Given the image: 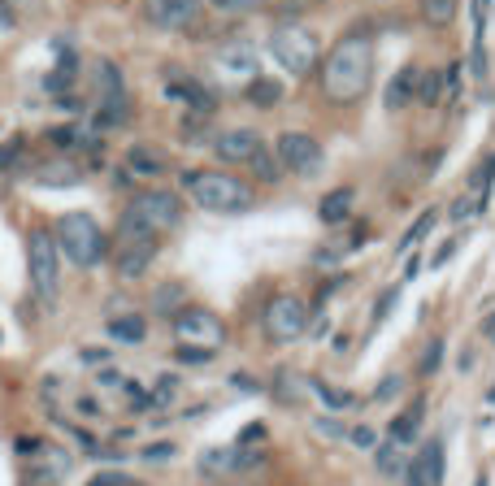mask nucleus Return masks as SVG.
Segmentation results:
<instances>
[{"mask_svg":"<svg viewBox=\"0 0 495 486\" xmlns=\"http://www.w3.org/2000/svg\"><path fill=\"white\" fill-rule=\"evenodd\" d=\"M370 66H374V44L370 35L352 31L344 35L335 49L326 52V66H322V92L335 104H352L370 87Z\"/></svg>","mask_w":495,"mask_h":486,"instance_id":"obj_1","label":"nucleus"},{"mask_svg":"<svg viewBox=\"0 0 495 486\" xmlns=\"http://www.w3.org/2000/svg\"><path fill=\"white\" fill-rule=\"evenodd\" d=\"M187 192L196 200L204 213H248L256 204V195L248 183H239L235 174L222 170H200V174H183Z\"/></svg>","mask_w":495,"mask_h":486,"instance_id":"obj_2","label":"nucleus"},{"mask_svg":"<svg viewBox=\"0 0 495 486\" xmlns=\"http://www.w3.org/2000/svg\"><path fill=\"white\" fill-rule=\"evenodd\" d=\"M183 221V200L174 192H161V187H152V192H140L130 195V204H126L122 221H118V230H135V235H148V239H161L166 230H174Z\"/></svg>","mask_w":495,"mask_h":486,"instance_id":"obj_3","label":"nucleus"},{"mask_svg":"<svg viewBox=\"0 0 495 486\" xmlns=\"http://www.w3.org/2000/svg\"><path fill=\"white\" fill-rule=\"evenodd\" d=\"M52 239H57V252H66V261H75L78 269L100 266L109 252V235L100 230V221L92 213H61Z\"/></svg>","mask_w":495,"mask_h":486,"instance_id":"obj_4","label":"nucleus"},{"mask_svg":"<svg viewBox=\"0 0 495 486\" xmlns=\"http://www.w3.org/2000/svg\"><path fill=\"white\" fill-rule=\"evenodd\" d=\"M26 274H31V292L40 295L44 304H57V292H61V252H57V239L49 230H31V239H26Z\"/></svg>","mask_w":495,"mask_h":486,"instance_id":"obj_5","label":"nucleus"},{"mask_svg":"<svg viewBox=\"0 0 495 486\" xmlns=\"http://www.w3.org/2000/svg\"><path fill=\"white\" fill-rule=\"evenodd\" d=\"M174 335L183 347H200V352H218L226 343V326L213 309H200V304H183L174 313Z\"/></svg>","mask_w":495,"mask_h":486,"instance_id":"obj_6","label":"nucleus"},{"mask_svg":"<svg viewBox=\"0 0 495 486\" xmlns=\"http://www.w3.org/2000/svg\"><path fill=\"white\" fill-rule=\"evenodd\" d=\"M261 326H266L270 343H296L309 330V304L300 295H274L261 313Z\"/></svg>","mask_w":495,"mask_h":486,"instance_id":"obj_7","label":"nucleus"},{"mask_svg":"<svg viewBox=\"0 0 495 486\" xmlns=\"http://www.w3.org/2000/svg\"><path fill=\"white\" fill-rule=\"evenodd\" d=\"M270 52L278 57V66H287L292 74H309L318 66V40L304 26H278L270 35Z\"/></svg>","mask_w":495,"mask_h":486,"instance_id":"obj_8","label":"nucleus"},{"mask_svg":"<svg viewBox=\"0 0 495 486\" xmlns=\"http://www.w3.org/2000/svg\"><path fill=\"white\" fill-rule=\"evenodd\" d=\"M326 161L322 144L313 140V135H304V130H283L278 135V166H287L292 174H318Z\"/></svg>","mask_w":495,"mask_h":486,"instance_id":"obj_9","label":"nucleus"},{"mask_svg":"<svg viewBox=\"0 0 495 486\" xmlns=\"http://www.w3.org/2000/svg\"><path fill=\"white\" fill-rule=\"evenodd\" d=\"M157 248H161V243L148 239V235L118 230V256H113V269H118V278H140V274L152 266Z\"/></svg>","mask_w":495,"mask_h":486,"instance_id":"obj_10","label":"nucleus"},{"mask_svg":"<svg viewBox=\"0 0 495 486\" xmlns=\"http://www.w3.org/2000/svg\"><path fill=\"white\" fill-rule=\"evenodd\" d=\"M70 469H75V456H70L66 447H57V443H40V447L31 452V478H35L40 486L66 482Z\"/></svg>","mask_w":495,"mask_h":486,"instance_id":"obj_11","label":"nucleus"},{"mask_svg":"<svg viewBox=\"0 0 495 486\" xmlns=\"http://www.w3.org/2000/svg\"><path fill=\"white\" fill-rule=\"evenodd\" d=\"M144 18L157 31H183L200 18V0H144Z\"/></svg>","mask_w":495,"mask_h":486,"instance_id":"obj_12","label":"nucleus"},{"mask_svg":"<svg viewBox=\"0 0 495 486\" xmlns=\"http://www.w3.org/2000/svg\"><path fill=\"white\" fill-rule=\"evenodd\" d=\"M213 152L230 161V166H239V161H252L256 152H261V135L256 130H248V126H235V130H222L218 140H213Z\"/></svg>","mask_w":495,"mask_h":486,"instance_id":"obj_13","label":"nucleus"},{"mask_svg":"<svg viewBox=\"0 0 495 486\" xmlns=\"http://www.w3.org/2000/svg\"><path fill=\"white\" fill-rule=\"evenodd\" d=\"M166 92H170L174 100H187L196 113H209V109H213V96H209V87H200L196 78H178V74H174L170 83H166Z\"/></svg>","mask_w":495,"mask_h":486,"instance_id":"obj_14","label":"nucleus"},{"mask_svg":"<svg viewBox=\"0 0 495 486\" xmlns=\"http://www.w3.org/2000/svg\"><path fill=\"white\" fill-rule=\"evenodd\" d=\"M218 70H226V74H252V78H256V52L248 49V44H226V49L218 52Z\"/></svg>","mask_w":495,"mask_h":486,"instance_id":"obj_15","label":"nucleus"},{"mask_svg":"<svg viewBox=\"0 0 495 486\" xmlns=\"http://www.w3.org/2000/svg\"><path fill=\"white\" fill-rule=\"evenodd\" d=\"M413 469H418V478L426 486H444V443L430 438V447L421 452V461L413 464Z\"/></svg>","mask_w":495,"mask_h":486,"instance_id":"obj_16","label":"nucleus"},{"mask_svg":"<svg viewBox=\"0 0 495 486\" xmlns=\"http://www.w3.org/2000/svg\"><path fill=\"white\" fill-rule=\"evenodd\" d=\"M352 200H356V192H352V187H335L330 195H322V209H318V213H322L326 226L344 221L347 213H352Z\"/></svg>","mask_w":495,"mask_h":486,"instance_id":"obj_17","label":"nucleus"},{"mask_svg":"<svg viewBox=\"0 0 495 486\" xmlns=\"http://www.w3.org/2000/svg\"><path fill=\"white\" fill-rule=\"evenodd\" d=\"M126 166H130V170L135 174H144V178H157V174H166V157H161V152H157V148H130V152H126Z\"/></svg>","mask_w":495,"mask_h":486,"instance_id":"obj_18","label":"nucleus"},{"mask_svg":"<svg viewBox=\"0 0 495 486\" xmlns=\"http://www.w3.org/2000/svg\"><path fill=\"white\" fill-rule=\"evenodd\" d=\"M418 430H421V400H413V404L392 421V443H413Z\"/></svg>","mask_w":495,"mask_h":486,"instance_id":"obj_19","label":"nucleus"},{"mask_svg":"<svg viewBox=\"0 0 495 486\" xmlns=\"http://www.w3.org/2000/svg\"><path fill=\"white\" fill-rule=\"evenodd\" d=\"M144 335H148V326H144V317H113L109 321V339L118 343H144Z\"/></svg>","mask_w":495,"mask_h":486,"instance_id":"obj_20","label":"nucleus"},{"mask_svg":"<svg viewBox=\"0 0 495 486\" xmlns=\"http://www.w3.org/2000/svg\"><path fill=\"white\" fill-rule=\"evenodd\" d=\"M418 78H421L418 66H404V70H400V78L387 87V104H392V109L409 104V100H413V87H418Z\"/></svg>","mask_w":495,"mask_h":486,"instance_id":"obj_21","label":"nucleus"},{"mask_svg":"<svg viewBox=\"0 0 495 486\" xmlns=\"http://www.w3.org/2000/svg\"><path fill=\"white\" fill-rule=\"evenodd\" d=\"M304 391H309V382H304L300 374L278 369V378H274V395H278L283 404H300V400H304Z\"/></svg>","mask_w":495,"mask_h":486,"instance_id":"obj_22","label":"nucleus"},{"mask_svg":"<svg viewBox=\"0 0 495 486\" xmlns=\"http://www.w3.org/2000/svg\"><path fill=\"white\" fill-rule=\"evenodd\" d=\"M248 100H252L256 109H274V104L283 100V83H274V78H252V83H248Z\"/></svg>","mask_w":495,"mask_h":486,"instance_id":"obj_23","label":"nucleus"},{"mask_svg":"<svg viewBox=\"0 0 495 486\" xmlns=\"http://www.w3.org/2000/svg\"><path fill=\"white\" fill-rule=\"evenodd\" d=\"M78 178H83V174H78L70 161H66V166H61V161H57V166H44V170L35 174V183H44V187H75Z\"/></svg>","mask_w":495,"mask_h":486,"instance_id":"obj_24","label":"nucleus"},{"mask_svg":"<svg viewBox=\"0 0 495 486\" xmlns=\"http://www.w3.org/2000/svg\"><path fill=\"white\" fill-rule=\"evenodd\" d=\"M430 230H435V213H421V218L413 221V226H409V235H404V239L396 243V252H400V256H404V252H409V248H418V243L426 239Z\"/></svg>","mask_w":495,"mask_h":486,"instance_id":"obj_25","label":"nucleus"},{"mask_svg":"<svg viewBox=\"0 0 495 486\" xmlns=\"http://www.w3.org/2000/svg\"><path fill=\"white\" fill-rule=\"evenodd\" d=\"M421 14H426V22L447 26L452 14H456V0H421Z\"/></svg>","mask_w":495,"mask_h":486,"instance_id":"obj_26","label":"nucleus"},{"mask_svg":"<svg viewBox=\"0 0 495 486\" xmlns=\"http://www.w3.org/2000/svg\"><path fill=\"white\" fill-rule=\"evenodd\" d=\"M252 170H256V178H261V183H278V178H283V170H278V157H270L266 148L252 157Z\"/></svg>","mask_w":495,"mask_h":486,"instance_id":"obj_27","label":"nucleus"},{"mask_svg":"<svg viewBox=\"0 0 495 486\" xmlns=\"http://www.w3.org/2000/svg\"><path fill=\"white\" fill-rule=\"evenodd\" d=\"M378 469H382V473H400V469H404L400 443H382V447H378Z\"/></svg>","mask_w":495,"mask_h":486,"instance_id":"obj_28","label":"nucleus"},{"mask_svg":"<svg viewBox=\"0 0 495 486\" xmlns=\"http://www.w3.org/2000/svg\"><path fill=\"white\" fill-rule=\"evenodd\" d=\"M313 391L322 395L330 409H352L356 404V395H347V391H335V387H326V382H313Z\"/></svg>","mask_w":495,"mask_h":486,"instance_id":"obj_29","label":"nucleus"},{"mask_svg":"<svg viewBox=\"0 0 495 486\" xmlns=\"http://www.w3.org/2000/svg\"><path fill=\"white\" fill-rule=\"evenodd\" d=\"M218 14H252V9H261L266 0H209Z\"/></svg>","mask_w":495,"mask_h":486,"instance_id":"obj_30","label":"nucleus"},{"mask_svg":"<svg viewBox=\"0 0 495 486\" xmlns=\"http://www.w3.org/2000/svg\"><path fill=\"white\" fill-rule=\"evenodd\" d=\"M418 83H421V96H418L421 104H439V74H435V70L421 74Z\"/></svg>","mask_w":495,"mask_h":486,"instance_id":"obj_31","label":"nucleus"},{"mask_svg":"<svg viewBox=\"0 0 495 486\" xmlns=\"http://www.w3.org/2000/svg\"><path fill=\"white\" fill-rule=\"evenodd\" d=\"M49 140H52L57 148H78V130H75V126H52Z\"/></svg>","mask_w":495,"mask_h":486,"instance_id":"obj_32","label":"nucleus"},{"mask_svg":"<svg viewBox=\"0 0 495 486\" xmlns=\"http://www.w3.org/2000/svg\"><path fill=\"white\" fill-rule=\"evenodd\" d=\"M87 486H135V478H126V473H118V469H104V473H96Z\"/></svg>","mask_w":495,"mask_h":486,"instance_id":"obj_33","label":"nucleus"},{"mask_svg":"<svg viewBox=\"0 0 495 486\" xmlns=\"http://www.w3.org/2000/svg\"><path fill=\"white\" fill-rule=\"evenodd\" d=\"M400 387H404V378H400V374H392V378H382V382H378V391H374V400H387V395H396Z\"/></svg>","mask_w":495,"mask_h":486,"instance_id":"obj_34","label":"nucleus"},{"mask_svg":"<svg viewBox=\"0 0 495 486\" xmlns=\"http://www.w3.org/2000/svg\"><path fill=\"white\" fill-rule=\"evenodd\" d=\"M439 356H444V343H430V347H426V356H421V369H426V374H435V369H439Z\"/></svg>","mask_w":495,"mask_h":486,"instance_id":"obj_35","label":"nucleus"},{"mask_svg":"<svg viewBox=\"0 0 495 486\" xmlns=\"http://www.w3.org/2000/svg\"><path fill=\"white\" fill-rule=\"evenodd\" d=\"M347 438H352L356 447H374V443H378V438H374V430H370V426H356V430H347Z\"/></svg>","mask_w":495,"mask_h":486,"instance_id":"obj_36","label":"nucleus"},{"mask_svg":"<svg viewBox=\"0 0 495 486\" xmlns=\"http://www.w3.org/2000/svg\"><path fill=\"white\" fill-rule=\"evenodd\" d=\"M473 213H478V200H456V204H452V218H456V221L473 218Z\"/></svg>","mask_w":495,"mask_h":486,"instance_id":"obj_37","label":"nucleus"},{"mask_svg":"<svg viewBox=\"0 0 495 486\" xmlns=\"http://www.w3.org/2000/svg\"><path fill=\"white\" fill-rule=\"evenodd\" d=\"M213 352H200V347H178V361H192V364H200V361H209Z\"/></svg>","mask_w":495,"mask_h":486,"instance_id":"obj_38","label":"nucleus"},{"mask_svg":"<svg viewBox=\"0 0 495 486\" xmlns=\"http://www.w3.org/2000/svg\"><path fill=\"white\" fill-rule=\"evenodd\" d=\"M166 456H174V443H157V447L144 452V461H166Z\"/></svg>","mask_w":495,"mask_h":486,"instance_id":"obj_39","label":"nucleus"},{"mask_svg":"<svg viewBox=\"0 0 495 486\" xmlns=\"http://www.w3.org/2000/svg\"><path fill=\"white\" fill-rule=\"evenodd\" d=\"M313 430H318V435H326V438H344V426H339V421H318Z\"/></svg>","mask_w":495,"mask_h":486,"instance_id":"obj_40","label":"nucleus"},{"mask_svg":"<svg viewBox=\"0 0 495 486\" xmlns=\"http://www.w3.org/2000/svg\"><path fill=\"white\" fill-rule=\"evenodd\" d=\"M174 300H178V287H161V292H157V309L166 313V304H174Z\"/></svg>","mask_w":495,"mask_h":486,"instance_id":"obj_41","label":"nucleus"},{"mask_svg":"<svg viewBox=\"0 0 495 486\" xmlns=\"http://www.w3.org/2000/svg\"><path fill=\"white\" fill-rule=\"evenodd\" d=\"M252 438H256V443L266 438V426H261V421H256V426H248L244 435H239V447H244V443H252Z\"/></svg>","mask_w":495,"mask_h":486,"instance_id":"obj_42","label":"nucleus"},{"mask_svg":"<svg viewBox=\"0 0 495 486\" xmlns=\"http://www.w3.org/2000/svg\"><path fill=\"white\" fill-rule=\"evenodd\" d=\"M392 300H396V292H382V300H378V309H374V317L382 321V317L392 313Z\"/></svg>","mask_w":495,"mask_h":486,"instance_id":"obj_43","label":"nucleus"},{"mask_svg":"<svg viewBox=\"0 0 495 486\" xmlns=\"http://www.w3.org/2000/svg\"><path fill=\"white\" fill-rule=\"evenodd\" d=\"M452 252H456V239L452 243H444V248H439V252H435V261H430V269H439L447 261V256H452Z\"/></svg>","mask_w":495,"mask_h":486,"instance_id":"obj_44","label":"nucleus"},{"mask_svg":"<svg viewBox=\"0 0 495 486\" xmlns=\"http://www.w3.org/2000/svg\"><path fill=\"white\" fill-rule=\"evenodd\" d=\"M482 330H487V339H495V317H487V326H482Z\"/></svg>","mask_w":495,"mask_h":486,"instance_id":"obj_45","label":"nucleus"},{"mask_svg":"<svg viewBox=\"0 0 495 486\" xmlns=\"http://www.w3.org/2000/svg\"><path fill=\"white\" fill-rule=\"evenodd\" d=\"M409 486H426V482L418 478V469H409Z\"/></svg>","mask_w":495,"mask_h":486,"instance_id":"obj_46","label":"nucleus"},{"mask_svg":"<svg viewBox=\"0 0 495 486\" xmlns=\"http://www.w3.org/2000/svg\"><path fill=\"white\" fill-rule=\"evenodd\" d=\"M0 22H4V26L14 22V18H9V9H0Z\"/></svg>","mask_w":495,"mask_h":486,"instance_id":"obj_47","label":"nucleus"},{"mask_svg":"<svg viewBox=\"0 0 495 486\" xmlns=\"http://www.w3.org/2000/svg\"><path fill=\"white\" fill-rule=\"evenodd\" d=\"M491 404H495V387H491Z\"/></svg>","mask_w":495,"mask_h":486,"instance_id":"obj_48","label":"nucleus"}]
</instances>
